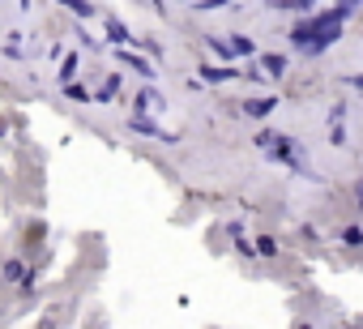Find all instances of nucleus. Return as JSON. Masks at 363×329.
Returning <instances> with one entry per match:
<instances>
[{"label": "nucleus", "instance_id": "nucleus-1", "mask_svg": "<svg viewBox=\"0 0 363 329\" xmlns=\"http://www.w3.org/2000/svg\"><path fill=\"white\" fill-rule=\"evenodd\" d=\"M265 69L269 73H282V56H265Z\"/></svg>", "mask_w": 363, "mask_h": 329}, {"label": "nucleus", "instance_id": "nucleus-2", "mask_svg": "<svg viewBox=\"0 0 363 329\" xmlns=\"http://www.w3.org/2000/svg\"><path fill=\"white\" fill-rule=\"evenodd\" d=\"M354 197H359V210H363V180H359V189H354Z\"/></svg>", "mask_w": 363, "mask_h": 329}]
</instances>
